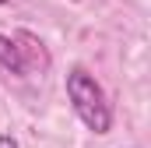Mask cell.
I'll list each match as a JSON object with an SVG mask.
<instances>
[{"label":"cell","mask_w":151,"mask_h":148,"mask_svg":"<svg viewBox=\"0 0 151 148\" xmlns=\"http://www.w3.org/2000/svg\"><path fill=\"white\" fill-rule=\"evenodd\" d=\"M0 64L11 74H25V64H21V53H18V42L11 36H0Z\"/></svg>","instance_id":"obj_3"},{"label":"cell","mask_w":151,"mask_h":148,"mask_svg":"<svg viewBox=\"0 0 151 148\" xmlns=\"http://www.w3.org/2000/svg\"><path fill=\"white\" fill-rule=\"evenodd\" d=\"M0 148H18V141H14L11 134H0Z\"/></svg>","instance_id":"obj_4"},{"label":"cell","mask_w":151,"mask_h":148,"mask_svg":"<svg viewBox=\"0 0 151 148\" xmlns=\"http://www.w3.org/2000/svg\"><path fill=\"white\" fill-rule=\"evenodd\" d=\"M0 4H7V0H0Z\"/></svg>","instance_id":"obj_5"},{"label":"cell","mask_w":151,"mask_h":148,"mask_svg":"<svg viewBox=\"0 0 151 148\" xmlns=\"http://www.w3.org/2000/svg\"><path fill=\"white\" fill-rule=\"evenodd\" d=\"M18 42V53H21V64H25V74L32 71H46L49 67V53L42 49V42H39L32 32H18V36H11Z\"/></svg>","instance_id":"obj_2"},{"label":"cell","mask_w":151,"mask_h":148,"mask_svg":"<svg viewBox=\"0 0 151 148\" xmlns=\"http://www.w3.org/2000/svg\"><path fill=\"white\" fill-rule=\"evenodd\" d=\"M67 95H70L74 113L81 116V123H84L88 131L109 134V127H113V110H109V102H106L102 85L84 71V67H70V74H67Z\"/></svg>","instance_id":"obj_1"}]
</instances>
